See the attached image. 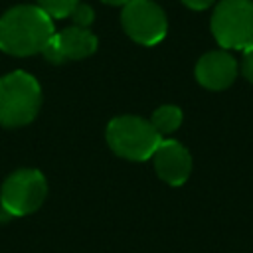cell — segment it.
<instances>
[{
  "mask_svg": "<svg viewBox=\"0 0 253 253\" xmlns=\"http://www.w3.org/2000/svg\"><path fill=\"white\" fill-rule=\"evenodd\" d=\"M53 34V20L36 4H18L0 16V49L8 55L42 53Z\"/></svg>",
  "mask_w": 253,
  "mask_h": 253,
  "instance_id": "6da1fadb",
  "label": "cell"
},
{
  "mask_svg": "<svg viewBox=\"0 0 253 253\" xmlns=\"http://www.w3.org/2000/svg\"><path fill=\"white\" fill-rule=\"evenodd\" d=\"M42 105V89L34 75L12 71L0 79V125L24 126L32 123Z\"/></svg>",
  "mask_w": 253,
  "mask_h": 253,
  "instance_id": "7a4b0ae2",
  "label": "cell"
},
{
  "mask_svg": "<svg viewBox=\"0 0 253 253\" xmlns=\"http://www.w3.org/2000/svg\"><path fill=\"white\" fill-rule=\"evenodd\" d=\"M160 140L162 136L156 132L150 121H144L134 115L115 117L107 125V142L111 150L126 160H148Z\"/></svg>",
  "mask_w": 253,
  "mask_h": 253,
  "instance_id": "3957f363",
  "label": "cell"
},
{
  "mask_svg": "<svg viewBox=\"0 0 253 253\" xmlns=\"http://www.w3.org/2000/svg\"><path fill=\"white\" fill-rule=\"evenodd\" d=\"M210 28L223 49H247L253 43V0H219Z\"/></svg>",
  "mask_w": 253,
  "mask_h": 253,
  "instance_id": "277c9868",
  "label": "cell"
},
{
  "mask_svg": "<svg viewBox=\"0 0 253 253\" xmlns=\"http://www.w3.org/2000/svg\"><path fill=\"white\" fill-rule=\"evenodd\" d=\"M47 196V182L40 170L22 168L12 172L0 192V206L6 215H28L36 211Z\"/></svg>",
  "mask_w": 253,
  "mask_h": 253,
  "instance_id": "5b68a950",
  "label": "cell"
},
{
  "mask_svg": "<svg viewBox=\"0 0 253 253\" xmlns=\"http://www.w3.org/2000/svg\"><path fill=\"white\" fill-rule=\"evenodd\" d=\"M125 34L140 45H156L168 32V18L154 0H130L121 10Z\"/></svg>",
  "mask_w": 253,
  "mask_h": 253,
  "instance_id": "8992f818",
  "label": "cell"
},
{
  "mask_svg": "<svg viewBox=\"0 0 253 253\" xmlns=\"http://www.w3.org/2000/svg\"><path fill=\"white\" fill-rule=\"evenodd\" d=\"M97 36L89 28L67 26L61 32H55L47 45L43 47L42 55L49 63H65L75 59H85L97 51Z\"/></svg>",
  "mask_w": 253,
  "mask_h": 253,
  "instance_id": "52a82bcc",
  "label": "cell"
},
{
  "mask_svg": "<svg viewBox=\"0 0 253 253\" xmlns=\"http://www.w3.org/2000/svg\"><path fill=\"white\" fill-rule=\"evenodd\" d=\"M152 164L160 180L170 186H182L192 172V156L184 144L178 140H160L152 152Z\"/></svg>",
  "mask_w": 253,
  "mask_h": 253,
  "instance_id": "ba28073f",
  "label": "cell"
},
{
  "mask_svg": "<svg viewBox=\"0 0 253 253\" xmlns=\"http://www.w3.org/2000/svg\"><path fill=\"white\" fill-rule=\"evenodd\" d=\"M194 73L202 87L210 91H223L237 77V61L227 49H213L198 59Z\"/></svg>",
  "mask_w": 253,
  "mask_h": 253,
  "instance_id": "9c48e42d",
  "label": "cell"
},
{
  "mask_svg": "<svg viewBox=\"0 0 253 253\" xmlns=\"http://www.w3.org/2000/svg\"><path fill=\"white\" fill-rule=\"evenodd\" d=\"M150 125L156 128V132L160 136L164 134H172L178 130V126L182 125V111L176 105H162L158 107L152 117H150Z\"/></svg>",
  "mask_w": 253,
  "mask_h": 253,
  "instance_id": "30bf717a",
  "label": "cell"
},
{
  "mask_svg": "<svg viewBox=\"0 0 253 253\" xmlns=\"http://www.w3.org/2000/svg\"><path fill=\"white\" fill-rule=\"evenodd\" d=\"M36 2H38L36 6H40L51 20L69 18V14L79 4V0H36Z\"/></svg>",
  "mask_w": 253,
  "mask_h": 253,
  "instance_id": "8fae6325",
  "label": "cell"
},
{
  "mask_svg": "<svg viewBox=\"0 0 253 253\" xmlns=\"http://www.w3.org/2000/svg\"><path fill=\"white\" fill-rule=\"evenodd\" d=\"M69 18L73 20V26L89 28V26L93 24V20H95V12H93V8H91L89 4L79 2V4L75 6V10L69 14Z\"/></svg>",
  "mask_w": 253,
  "mask_h": 253,
  "instance_id": "7c38bea8",
  "label": "cell"
},
{
  "mask_svg": "<svg viewBox=\"0 0 253 253\" xmlns=\"http://www.w3.org/2000/svg\"><path fill=\"white\" fill-rule=\"evenodd\" d=\"M241 73H243V77H245L249 83H253V49H245V51H243Z\"/></svg>",
  "mask_w": 253,
  "mask_h": 253,
  "instance_id": "4fadbf2b",
  "label": "cell"
},
{
  "mask_svg": "<svg viewBox=\"0 0 253 253\" xmlns=\"http://www.w3.org/2000/svg\"><path fill=\"white\" fill-rule=\"evenodd\" d=\"M186 8H190V10H206V8H210L215 0H180Z\"/></svg>",
  "mask_w": 253,
  "mask_h": 253,
  "instance_id": "5bb4252c",
  "label": "cell"
},
{
  "mask_svg": "<svg viewBox=\"0 0 253 253\" xmlns=\"http://www.w3.org/2000/svg\"><path fill=\"white\" fill-rule=\"evenodd\" d=\"M101 2L111 4V6H125V4H126V2H130V0H101Z\"/></svg>",
  "mask_w": 253,
  "mask_h": 253,
  "instance_id": "9a60e30c",
  "label": "cell"
}]
</instances>
